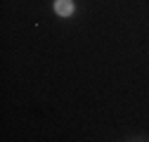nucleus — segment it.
<instances>
[{
    "label": "nucleus",
    "mask_w": 149,
    "mask_h": 142,
    "mask_svg": "<svg viewBox=\"0 0 149 142\" xmlns=\"http://www.w3.org/2000/svg\"><path fill=\"white\" fill-rule=\"evenodd\" d=\"M54 10H57V14H62V17H69L73 12V3L71 0H57V3H54Z\"/></svg>",
    "instance_id": "f257e3e1"
}]
</instances>
